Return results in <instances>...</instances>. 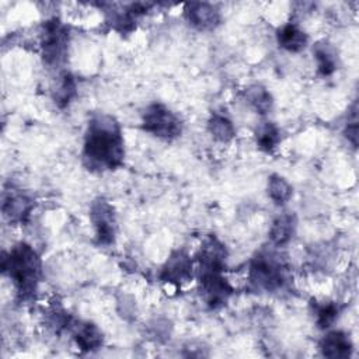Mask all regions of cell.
Listing matches in <instances>:
<instances>
[{
	"mask_svg": "<svg viewBox=\"0 0 359 359\" xmlns=\"http://www.w3.org/2000/svg\"><path fill=\"white\" fill-rule=\"evenodd\" d=\"M208 130L210 136L220 143H229L236 136V128L231 119L222 112H212L208 121Z\"/></svg>",
	"mask_w": 359,
	"mask_h": 359,
	"instance_id": "2e32d148",
	"label": "cell"
},
{
	"mask_svg": "<svg viewBox=\"0 0 359 359\" xmlns=\"http://www.w3.org/2000/svg\"><path fill=\"white\" fill-rule=\"evenodd\" d=\"M185 20L198 31H212L222 20L220 11L210 3H188L184 8Z\"/></svg>",
	"mask_w": 359,
	"mask_h": 359,
	"instance_id": "8fae6325",
	"label": "cell"
},
{
	"mask_svg": "<svg viewBox=\"0 0 359 359\" xmlns=\"http://www.w3.org/2000/svg\"><path fill=\"white\" fill-rule=\"evenodd\" d=\"M81 156L91 171H114L123 164L125 140L112 115L97 114L88 121Z\"/></svg>",
	"mask_w": 359,
	"mask_h": 359,
	"instance_id": "6da1fadb",
	"label": "cell"
},
{
	"mask_svg": "<svg viewBox=\"0 0 359 359\" xmlns=\"http://www.w3.org/2000/svg\"><path fill=\"white\" fill-rule=\"evenodd\" d=\"M296 231V216L293 213L279 215L269 229V240L275 248L286 245Z\"/></svg>",
	"mask_w": 359,
	"mask_h": 359,
	"instance_id": "9a60e30c",
	"label": "cell"
},
{
	"mask_svg": "<svg viewBox=\"0 0 359 359\" xmlns=\"http://www.w3.org/2000/svg\"><path fill=\"white\" fill-rule=\"evenodd\" d=\"M1 272L10 278L17 297L28 302L35 297L42 278V261L38 252L27 243L15 244L1 255Z\"/></svg>",
	"mask_w": 359,
	"mask_h": 359,
	"instance_id": "7a4b0ae2",
	"label": "cell"
},
{
	"mask_svg": "<svg viewBox=\"0 0 359 359\" xmlns=\"http://www.w3.org/2000/svg\"><path fill=\"white\" fill-rule=\"evenodd\" d=\"M142 128L158 139L174 140L182 133V121L167 105L153 102L142 114Z\"/></svg>",
	"mask_w": 359,
	"mask_h": 359,
	"instance_id": "5b68a950",
	"label": "cell"
},
{
	"mask_svg": "<svg viewBox=\"0 0 359 359\" xmlns=\"http://www.w3.org/2000/svg\"><path fill=\"white\" fill-rule=\"evenodd\" d=\"M255 140H257V146L259 150H262L265 153L273 151L282 140L279 126L269 121L262 122L255 130Z\"/></svg>",
	"mask_w": 359,
	"mask_h": 359,
	"instance_id": "44dd1931",
	"label": "cell"
},
{
	"mask_svg": "<svg viewBox=\"0 0 359 359\" xmlns=\"http://www.w3.org/2000/svg\"><path fill=\"white\" fill-rule=\"evenodd\" d=\"M278 45L292 53L303 50L309 43V35L299 25L289 22L282 25L276 32Z\"/></svg>",
	"mask_w": 359,
	"mask_h": 359,
	"instance_id": "5bb4252c",
	"label": "cell"
},
{
	"mask_svg": "<svg viewBox=\"0 0 359 359\" xmlns=\"http://www.w3.org/2000/svg\"><path fill=\"white\" fill-rule=\"evenodd\" d=\"M198 286L202 300L209 309H220L233 294V286L217 271H198Z\"/></svg>",
	"mask_w": 359,
	"mask_h": 359,
	"instance_id": "8992f818",
	"label": "cell"
},
{
	"mask_svg": "<svg viewBox=\"0 0 359 359\" xmlns=\"http://www.w3.org/2000/svg\"><path fill=\"white\" fill-rule=\"evenodd\" d=\"M39 43L43 63L50 69H57L67 59L70 28L57 17H52L42 25Z\"/></svg>",
	"mask_w": 359,
	"mask_h": 359,
	"instance_id": "277c9868",
	"label": "cell"
},
{
	"mask_svg": "<svg viewBox=\"0 0 359 359\" xmlns=\"http://www.w3.org/2000/svg\"><path fill=\"white\" fill-rule=\"evenodd\" d=\"M314 323L320 330H328L337 320L341 313V307L337 302H317L310 303Z\"/></svg>",
	"mask_w": 359,
	"mask_h": 359,
	"instance_id": "e0dca14e",
	"label": "cell"
},
{
	"mask_svg": "<svg viewBox=\"0 0 359 359\" xmlns=\"http://www.w3.org/2000/svg\"><path fill=\"white\" fill-rule=\"evenodd\" d=\"M318 348L323 356L331 359H346L353 352V344L351 337L339 330L327 332L321 338Z\"/></svg>",
	"mask_w": 359,
	"mask_h": 359,
	"instance_id": "4fadbf2b",
	"label": "cell"
},
{
	"mask_svg": "<svg viewBox=\"0 0 359 359\" xmlns=\"http://www.w3.org/2000/svg\"><path fill=\"white\" fill-rule=\"evenodd\" d=\"M290 272L285 258L275 251H261L250 262L248 287L252 292L276 293L287 286Z\"/></svg>",
	"mask_w": 359,
	"mask_h": 359,
	"instance_id": "3957f363",
	"label": "cell"
},
{
	"mask_svg": "<svg viewBox=\"0 0 359 359\" xmlns=\"http://www.w3.org/2000/svg\"><path fill=\"white\" fill-rule=\"evenodd\" d=\"M268 196L276 203V205H285L289 202V199L293 195L292 185L280 175L272 174L268 178Z\"/></svg>",
	"mask_w": 359,
	"mask_h": 359,
	"instance_id": "7402d4cb",
	"label": "cell"
},
{
	"mask_svg": "<svg viewBox=\"0 0 359 359\" xmlns=\"http://www.w3.org/2000/svg\"><path fill=\"white\" fill-rule=\"evenodd\" d=\"M313 55L317 62V73L323 77H328L335 73L338 59L332 46L327 42H318L313 48Z\"/></svg>",
	"mask_w": 359,
	"mask_h": 359,
	"instance_id": "ac0fdd59",
	"label": "cell"
},
{
	"mask_svg": "<svg viewBox=\"0 0 359 359\" xmlns=\"http://www.w3.org/2000/svg\"><path fill=\"white\" fill-rule=\"evenodd\" d=\"M244 97L250 107L259 115H266L272 109L273 98L268 88L261 84L248 86L244 91Z\"/></svg>",
	"mask_w": 359,
	"mask_h": 359,
	"instance_id": "d6986e66",
	"label": "cell"
},
{
	"mask_svg": "<svg viewBox=\"0 0 359 359\" xmlns=\"http://www.w3.org/2000/svg\"><path fill=\"white\" fill-rule=\"evenodd\" d=\"M196 261L198 271L223 272L227 261V248L216 236H208L196 252Z\"/></svg>",
	"mask_w": 359,
	"mask_h": 359,
	"instance_id": "9c48e42d",
	"label": "cell"
},
{
	"mask_svg": "<svg viewBox=\"0 0 359 359\" xmlns=\"http://www.w3.org/2000/svg\"><path fill=\"white\" fill-rule=\"evenodd\" d=\"M77 95V81L76 77L69 73L63 72L59 76V81L56 88L53 90V101L59 108H66Z\"/></svg>",
	"mask_w": 359,
	"mask_h": 359,
	"instance_id": "ffe728a7",
	"label": "cell"
},
{
	"mask_svg": "<svg viewBox=\"0 0 359 359\" xmlns=\"http://www.w3.org/2000/svg\"><path fill=\"white\" fill-rule=\"evenodd\" d=\"M34 201L22 191H4L1 199V213L10 223H25L34 210Z\"/></svg>",
	"mask_w": 359,
	"mask_h": 359,
	"instance_id": "30bf717a",
	"label": "cell"
},
{
	"mask_svg": "<svg viewBox=\"0 0 359 359\" xmlns=\"http://www.w3.org/2000/svg\"><path fill=\"white\" fill-rule=\"evenodd\" d=\"M194 276V264L191 257L182 251L177 250L174 251L164 265L160 269L158 278L161 282L174 285V286H182L187 282H189Z\"/></svg>",
	"mask_w": 359,
	"mask_h": 359,
	"instance_id": "ba28073f",
	"label": "cell"
},
{
	"mask_svg": "<svg viewBox=\"0 0 359 359\" xmlns=\"http://www.w3.org/2000/svg\"><path fill=\"white\" fill-rule=\"evenodd\" d=\"M90 220L95 230V240L100 245H109L115 241L116 219L112 205L98 198L90 206Z\"/></svg>",
	"mask_w": 359,
	"mask_h": 359,
	"instance_id": "52a82bcc",
	"label": "cell"
},
{
	"mask_svg": "<svg viewBox=\"0 0 359 359\" xmlns=\"http://www.w3.org/2000/svg\"><path fill=\"white\" fill-rule=\"evenodd\" d=\"M345 136L348 139V142L352 143L353 147L358 146V119H356V105L353 108L352 112V119L348 121L346 126H345Z\"/></svg>",
	"mask_w": 359,
	"mask_h": 359,
	"instance_id": "603a6c76",
	"label": "cell"
},
{
	"mask_svg": "<svg viewBox=\"0 0 359 359\" xmlns=\"http://www.w3.org/2000/svg\"><path fill=\"white\" fill-rule=\"evenodd\" d=\"M69 332L72 334L77 348L83 352H95L104 344L102 331L91 321L73 320Z\"/></svg>",
	"mask_w": 359,
	"mask_h": 359,
	"instance_id": "7c38bea8",
	"label": "cell"
}]
</instances>
